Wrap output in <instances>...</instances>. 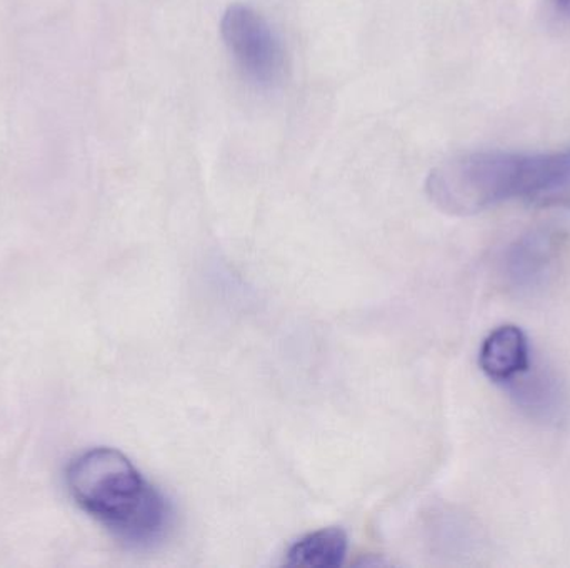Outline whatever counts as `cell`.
I'll return each instance as SVG.
<instances>
[{
    "instance_id": "3",
    "label": "cell",
    "mask_w": 570,
    "mask_h": 568,
    "mask_svg": "<svg viewBox=\"0 0 570 568\" xmlns=\"http://www.w3.org/2000/svg\"><path fill=\"white\" fill-rule=\"evenodd\" d=\"M224 42L250 82L271 86L284 69V52L273 27L253 7L234 3L220 22Z\"/></svg>"
},
{
    "instance_id": "1",
    "label": "cell",
    "mask_w": 570,
    "mask_h": 568,
    "mask_svg": "<svg viewBox=\"0 0 570 568\" xmlns=\"http://www.w3.org/2000/svg\"><path fill=\"white\" fill-rule=\"evenodd\" d=\"M425 189L449 216H474L511 200L570 207V150L468 153L435 167Z\"/></svg>"
},
{
    "instance_id": "5",
    "label": "cell",
    "mask_w": 570,
    "mask_h": 568,
    "mask_svg": "<svg viewBox=\"0 0 570 568\" xmlns=\"http://www.w3.org/2000/svg\"><path fill=\"white\" fill-rule=\"evenodd\" d=\"M532 362V349L521 327H498L492 330L479 350V367L494 383L505 387L528 372Z\"/></svg>"
},
{
    "instance_id": "2",
    "label": "cell",
    "mask_w": 570,
    "mask_h": 568,
    "mask_svg": "<svg viewBox=\"0 0 570 568\" xmlns=\"http://www.w3.org/2000/svg\"><path fill=\"white\" fill-rule=\"evenodd\" d=\"M67 486L80 509L129 546H153L170 527L166 497L119 450L77 457L67 469Z\"/></svg>"
},
{
    "instance_id": "6",
    "label": "cell",
    "mask_w": 570,
    "mask_h": 568,
    "mask_svg": "<svg viewBox=\"0 0 570 568\" xmlns=\"http://www.w3.org/2000/svg\"><path fill=\"white\" fill-rule=\"evenodd\" d=\"M515 406L539 422H556L564 412V392L552 373L534 366L505 386Z\"/></svg>"
},
{
    "instance_id": "7",
    "label": "cell",
    "mask_w": 570,
    "mask_h": 568,
    "mask_svg": "<svg viewBox=\"0 0 570 568\" xmlns=\"http://www.w3.org/2000/svg\"><path fill=\"white\" fill-rule=\"evenodd\" d=\"M348 540L338 527L315 530L294 544L287 552L292 567L335 568L344 564Z\"/></svg>"
},
{
    "instance_id": "4",
    "label": "cell",
    "mask_w": 570,
    "mask_h": 568,
    "mask_svg": "<svg viewBox=\"0 0 570 568\" xmlns=\"http://www.w3.org/2000/svg\"><path fill=\"white\" fill-rule=\"evenodd\" d=\"M559 257V239L548 230L525 233L502 256V273L509 286L532 290L544 286Z\"/></svg>"
},
{
    "instance_id": "8",
    "label": "cell",
    "mask_w": 570,
    "mask_h": 568,
    "mask_svg": "<svg viewBox=\"0 0 570 568\" xmlns=\"http://www.w3.org/2000/svg\"><path fill=\"white\" fill-rule=\"evenodd\" d=\"M561 3H570V0H559Z\"/></svg>"
}]
</instances>
